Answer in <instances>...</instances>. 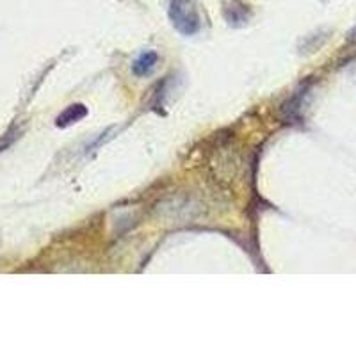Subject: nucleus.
Masks as SVG:
<instances>
[{"label":"nucleus","mask_w":356,"mask_h":356,"mask_svg":"<svg viewBox=\"0 0 356 356\" xmlns=\"http://www.w3.org/2000/svg\"><path fill=\"white\" fill-rule=\"evenodd\" d=\"M17 134H18V132H9V134H6L4 138H2V141H0V152H4L6 148H8V146L11 145V143L15 141V139H17Z\"/></svg>","instance_id":"39448f33"},{"label":"nucleus","mask_w":356,"mask_h":356,"mask_svg":"<svg viewBox=\"0 0 356 356\" xmlns=\"http://www.w3.org/2000/svg\"><path fill=\"white\" fill-rule=\"evenodd\" d=\"M88 116V107L84 104H73V106L66 107L56 120V125L66 129V127L73 125V123L81 122L82 118Z\"/></svg>","instance_id":"f03ea898"},{"label":"nucleus","mask_w":356,"mask_h":356,"mask_svg":"<svg viewBox=\"0 0 356 356\" xmlns=\"http://www.w3.org/2000/svg\"><path fill=\"white\" fill-rule=\"evenodd\" d=\"M170 20L184 36H193L198 33L202 29V17L196 0H171Z\"/></svg>","instance_id":"f257e3e1"},{"label":"nucleus","mask_w":356,"mask_h":356,"mask_svg":"<svg viewBox=\"0 0 356 356\" xmlns=\"http://www.w3.org/2000/svg\"><path fill=\"white\" fill-rule=\"evenodd\" d=\"M157 63H159L157 52H154V50L143 52L132 65L134 75H138V77H146V75H150V73L154 72L155 66H157Z\"/></svg>","instance_id":"7ed1b4c3"},{"label":"nucleus","mask_w":356,"mask_h":356,"mask_svg":"<svg viewBox=\"0 0 356 356\" xmlns=\"http://www.w3.org/2000/svg\"><path fill=\"white\" fill-rule=\"evenodd\" d=\"M225 17L230 24H244L248 20L246 17V8L243 4H237V2H232V6L225 8Z\"/></svg>","instance_id":"20e7f679"}]
</instances>
